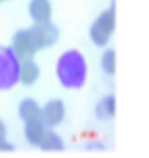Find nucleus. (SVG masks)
<instances>
[{"label": "nucleus", "mask_w": 149, "mask_h": 158, "mask_svg": "<svg viewBox=\"0 0 149 158\" xmlns=\"http://www.w3.org/2000/svg\"><path fill=\"white\" fill-rule=\"evenodd\" d=\"M60 38V31L51 22H34L29 28L16 31L12 37L10 47L21 59L34 57L40 50L54 45Z\"/></svg>", "instance_id": "nucleus-1"}, {"label": "nucleus", "mask_w": 149, "mask_h": 158, "mask_svg": "<svg viewBox=\"0 0 149 158\" xmlns=\"http://www.w3.org/2000/svg\"><path fill=\"white\" fill-rule=\"evenodd\" d=\"M56 76L66 89H80L88 79L86 59L79 50H66L56 62Z\"/></svg>", "instance_id": "nucleus-2"}, {"label": "nucleus", "mask_w": 149, "mask_h": 158, "mask_svg": "<svg viewBox=\"0 0 149 158\" xmlns=\"http://www.w3.org/2000/svg\"><path fill=\"white\" fill-rule=\"evenodd\" d=\"M21 57L10 45H0V91L12 89L19 84Z\"/></svg>", "instance_id": "nucleus-3"}, {"label": "nucleus", "mask_w": 149, "mask_h": 158, "mask_svg": "<svg viewBox=\"0 0 149 158\" xmlns=\"http://www.w3.org/2000/svg\"><path fill=\"white\" fill-rule=\"evenodd\" d=\"M115 29V6L101 12L89 27V38L97 47H105Z\"/></svg>", "instance_id": "nucleus-4"}, {"label": "nucleus", "mask_w": 149, "mask_h": 158, "mask_svg": "<svg viewBox=\"0 0 149 158\" xmlns=\"http://www.w3.org/2000/svg\"><path fill=\"white\" fill-rule=\"evenodd\" d=\"M66 117V106L60 98H53L44 104L42 107V118L48 127H56Z\"/></svg>", "instance_id": "nucleus-5"}, {"label": "nucleus", "mask_w": 149, "mask_h": 158, "mask_svg": "<svg viewBox=\"0 0 149 158\" xmlns=\"http://www.w3.org/2000/svg\"><path fill=\"white\" fill-rule=\"evenodd\" d=\"M41 76V69L34 57L21 59V69H19V82L25 86L34 85Z\"/></svg>", "instance_id": "nucleus-6"}, {"label": "nucleus", "mask_w": 149, "mask_h": 158, "mask_svg": "<svg viewBox=\"0 0 149 158\" xmlns=\"http://www.w3.org/2000/svg\"><path fill=\"white\" fill-rule=\"evenodd\" d=\"M18 114L23 123L38 122L42 118V107L32 98H23L18 106Z\"/></svg>", "instance_id": "nucleus-7"}, {"label": "nucleus", "mask_w": 149, "mask_h": 158, "mask_svg": "<svg viewBox=\"0 0 149 158\" xmlns=\"http://www.w3.org/2000/svg\"><path fill=\"white\" fill-rule=\"evenodd\" d=\"M28 13L34 22H48L51 21L53 5L50 0H29Z\"/></svg>", "instance_id": "nucleus-8"}, {"label": "nucleus", "mask_w": 149, "mask_h": 158, "mask_svg": "<svg viewBox=\"0 0 149 158\" xmlns=\"http://www.w3.org/2000/svg\"><path fill=\"white\" fill-rule=\"evenodd\" d=\"M50 129L44 120H38V122H29V123H23V135L25 139L29 145L34 147H40L42 138L46 136L47 130Z\"/></svg>", "instance_id": "nucleus-9"}, {"label": "nucleus", "mask_w": 149, "mask_h": 158, "mask_svg": "<svg viewBox=\"0 0 149 158\" xmlns=\"http://www.w3.org/2000/svg\"><path fill=\"white\" fill-rule=\"evenodd\" d=\"M115 110H117V101L113 94L103 97L95 106V116L98 120L101 122H107L115 116Z\"/></svg>", "instance_id": "nucleus-10"}, {"label": "nucleus", "mask_w": 149, "mask_h": 158, "mask_svg": "<svg viewBox=\"0 0 149 158\" xmlns=\"http://www.w3.org/2000/svg\"><path fill=\"white\" fill-rule=\"evenodd\" d=\"M40 149L42 151H47V152H60L64 149V142L62 139V136L56 133L54 130L50 127L47 130L46 136L42 138V141L40 143Z\"/></svg>", "instance_id": "nucleus-11"}, {"label": "nucleus", "mask_w": 149, "mask_h": 158, "mask_svg": "<svg viewBox=\"0 0 149 158\" xmlns=\"http://www.w3.org/2000/svg\"><path fill=\"white\" fill-rule=\"evenodd\" d=\"M99 63H101V69L104 73L113 76L115 73V68H117V54H115L114 48H107L104 51L99 59Z\"/></svg>", "instance_id": "nucleus-12"}, {"label": "nucleus", "mask_w": 149, "mask_h": 158, "mask_svg": "<svg viewBox=\"0 0 149 158\" xmlns=\"http://www.w3.org/2000/svg\"><path fill=\"white\" fill-rule=\"evenodd\" d=\"M13 149H15L13 145L7 141V127H6L5 122L0 118V151L9 152V151H13Z\"/></svg>", "instance_id": "nucleus-13"}, {"label": "nucleus", "mask_w": 149, "mask_h": 158, "mask_svg": "<svg viewBox=\"0 0 149 158\" xmlns=\"http://www.w3.org/2000/svg\"><path fill=\"white\" fill-rule=\"evenodd\" d=\"M2 2H5V0H0V3H2Z\"/></svg>", "instance_id": "nucleus-14"}]
</instances>
